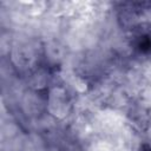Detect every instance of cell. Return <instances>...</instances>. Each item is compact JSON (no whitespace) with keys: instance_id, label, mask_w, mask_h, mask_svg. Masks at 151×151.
Masks as SVG:
<instances>
[{"instance_id":"obj_1","label":"cell","mask_w":151,"mask_h":151,"mask_svg":"<svg viewBox=\"0 0 151 151\" xmlns=\"http://www.w3.org/2000/svg\"><path fill=\"white\" fill-rule=\"evenodd\" d=\"M137 47L140 52H144V53L151 52V39L147 37H140L137 42Z\"/></svg>"},{"instance_id":"obj_2","label":"cell","mask_w":151,"mask_h":151,"mask_svg":"<svg viewBox=\"0 0 151 151\" xmlns=\"http://www.w3.org/2000/svg\"><path fill=\"white\" fill-rule=\"evenodd\" d=\"M139 151H151V146L145 144V145H143V146L140 147V150H139Z\"/></svg>"}]
</instances>
